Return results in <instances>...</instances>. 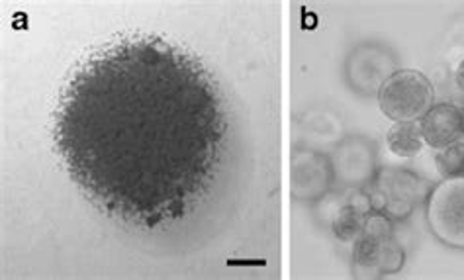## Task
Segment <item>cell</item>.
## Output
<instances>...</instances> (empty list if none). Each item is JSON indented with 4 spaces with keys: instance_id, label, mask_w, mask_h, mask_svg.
<instances>
[{
    "instance_id": "cell-3",
    "label": "cell",
    "mask_w": 464,
    "mask_h": 280,
    "mask_svg": "<svg viewBox=\"0 0 464 280\" xmlns=\"http://www.w3.org/2000/svg\"><path fill=\"white\" fill-rule=\"evenodd\" d=\"M427 224L447 247L464 249V175L443 179L425 200Z\"/></svg>"
},
{
    "instance_id": "cell-2",
    "label": "cell",
    "mask_w": 464,
    "mask_h": 280,
    "mask_svg": "<svg viewBox=\"0 0 464 280\" xmlns=\"http://www.w3.org/2000/svg\"><path fill=\"white\" fill-rule=\"evenodd\" d=\"M431 188L406 169H384L376 175L369 192V208L381 212L390 220H404L415 208V204L427 200Z\"/></svg>"
},
{
    "instance_id": "cell-5",
    "label": "cell",
    "mask_w": 464,
    "mask_h": 280,
    "mask_svg": "<svg viewBox=\"0 0 464 280\" xmlns=\"http://www.w3.org/2000/svg\"><path fill=\"white\" fill-rule=\"evenodd\" d=\"M353 265L364 276L392 275L404 266V249L392 236L362 229V234L353 241Z\"/></svg>"
},
{
    "instance_id": "cell-4",
    "label": "cell",
    "mask_w": 464,
    "mask_h": 280,
    "mask_svg": "<svg viewBox=\"0 0 464 280\" xmlns=\"http://www.w3.org/2000/svg\"><path fill=\"white\" fill-rule=\"evenodd\" d=\"M396 72V59L388 47L359 45L347 59V81L361 94H378L382 84Z\"/></svg>"
},
{
    "instance_id": "cell-12",
    "label": "cell",
    "mask_w": 464,
    "mask_h": 280,
    "mask_svg": "<svg viewBox=\"0 0 464 280\" xmlns=\"http://www.w3.org/2000/svg\"><path fill=\"white\" fill-rule=\"evenodd\" d=\"M455 82H457V87L460 89V92H464V59L455 69Z\"/></svg>"
},
{
    "instance_id": "cell-10",
    "label": "cell",
    "mask_w": 464,
    "mask_h": 280,
    "mask_svg": "<svg viewBox=\"0 0 464 280\" xmlns=\"http://www.w3.org/2000/svg\"><path fill=\"white\" fill-rule=\"evenodd\" d=\"M366 214H369V212L361 208V206L355 204V202L341 206V208L335 212L334 220H332L334 236L343 243H353L362 234Z\"/></svg>"
},
{
    "instance_id": "cell-6",
    "label": "cell",
    "mask_w": 464,
    "mask_h": 280,
    "mask_svg": "<svg viewBox=\"0 0 464 280\" xmlns=\"http://www.w3.org/2000/svg\"><path fill=\"white\" fill-rule=\"evenodd\" d=\"M334 179V165L325 155L315 151H296L292 157V194L298 200L312 202L322 198Z\"/></svg>"
},
{
    "instance_id": "cell-8",
    "label": "cell",
    "mask_w": 464,
    "mask_h": 280,
    "mask_svg": "<svg viewBox=\"0 0 464 280\" xmlns=\"http://www.w3.org/2000/svg\"><path fill=\"white\" fill-rule=\"evenodd\" d=\"M374 151L369 140H347L335 153L334 173L345 182H364L372 177Z\"/></svg>"
},
{
    "instance_id": "cell-9",
    "label": "cell",
    "mask_w": 464,
    "mask_h": 280,
    "mask_svg": "<svg viewBox=\"0 0 464 280\" xmlns=\"http://www.w3.org/2000/svg\"><path fill=\"white\" fill-rule=\"evenodd\" d=\"M386 145L401 159H410V157L421 153L425 140L420 121H394V126L386 133Z\"/></svg>"
},
{
    "instance_id": "cell-7",
    "label": "cell",
    "mask_w": 464,
    "mask_h": 280,
    "mask_svg": "<svg viewBox=\"0 0 464 280\" xmlns=\"http://www.w3.org/2000/svg\"><path fill=\"white\" fill-rule=\"evenodd\" d=\"M420 126L425 145L441 151L464 138V111L450 102L433 104L431 111L420 120Z\"/></svg>"
},
{
    "instance_id": "cell-1",
    "label": "cell",
    "mask_w": 464,
    "mask_h": 280,
    "mask_svg": "<svg viewBox=\"0 0 464 280\" xmlns=\"http://www.w3.org/2000/svg\"><path fill=\"white\" fill-rule=\"evenodd\" d=\"M381 112L392 121H420L435 104V89L421 71L401 69L378 91Z\"/></svg>"
},
{
    "instance_id": "cell-11",
    "label": "cell",
    "mask_w": 464,
    "mask_h": 280,
    "mask_svg": "<svg viewBox=\"0 0 464 280\" xmlns=\"http://www.w3.org/2000/svg\"><path fill=\"white\" fill-rule=\"evenodd\" d=\"M435 169L443 179L464 175V138L450 143L449 148L437 151Z\"/></svg>"
}]
</instances>
